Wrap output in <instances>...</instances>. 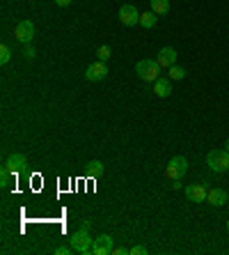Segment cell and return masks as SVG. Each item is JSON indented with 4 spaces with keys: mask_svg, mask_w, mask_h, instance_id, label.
I'll return each instance as SVG.
<instances>
[{
    "mask_svg": "<svg viewBox=\"0 0 229 255\" xmlns=\"http://www.w3.org/2000/svg\"><path fill=\"white\" fill-rule=\"evenodd\" d=\"M69 244H71V249L80 255H90L92 253V246H94V239L90 237V230L87 228H80L78 232H73L69 237Z\"/></svg>",
    "mask_w": 229,
    "mask_h": 255,
    "instance_id": "cell-1",
    "label": "cell"
},
{
    "mask_svg": "<svg viewBox=\"0 0 229 255\" xmlns=\"http://www.w3.org/2000/svg\"><path fill=\"white\" fill-rule=\"evenodd\" d=\"M165 177L170 182H181L183 175L188 173V161H186V156H172L170 161H167V166H165Z\"/></svg>",
    "mask_w": 229,
    "mask_h": 255,
    "instance_id": "cell-2",
    "label": "cell"
},
{
    "mask_svg": "<svg viewBox=\"0 0 229 255\" xmlns=\"http://www.w3.org/2000/svg\"><path fill=\"white\" fill-rule=\"evenodd\" d=\"M206 166L213 173H227L229 170V152L227 149H211L206 154Z\"/></svg>",
    "mask_w": 229,
    "mask_h": 255,
    "instance_id": "cell-3",
    "label": "cell"
},
{
    "mask_svg": "<svg viewBox=\"0 0 229 255\" xmlns=\"http://www.w3.org/2000/svg\"><path fill=\"white\" fill-rule=\"evenodd\" d=\"M135 74L140 76L142 81L154 83L158 78V74H161V65H158L156 60H140L135 65Z\"/></svg>",
    "mask_w": 229,
    "mask_h": 255,
    "instance_id": "cell-4",
    "label": "cell"
},
{
    "mask_svg": "<svg viewBox=\"0 0 229 255\" xmlns=\"http://www.w3.org/2000/svg\"><path fill=\"white\" fill-rule=\"evenodd\" d=\"M14 37H16L21 44H30L33 37H34V23H33V21H28V19L19 21L16 28H14Z\"/></svg>",
    "mask_w": 229,
    "mask_h": 255,
    "instance_id": "cell-5",
    "label": "cell"
},
{
    "mask_svg": "<svg viewBox=\"0 0 229 255\" xmlns=\"http://www.w3.org/2000/svg\"><path fill=\"white\" fill-rule=\"evenodd\" d=\"M119 21H122L126 28L137 26V23H140V12H137V7L135 5H122L119 7Z\"/></svg>",
    "mask_w": 229,
    "mask_h": 255,
    "instance_id": "cell-6",
    "label": "cell"
},
{
    "mask_svg": "<svg viewBox=\"0 0 229 255\" xmlns=\"http://www.w3.org/2000/svg\"><path fill=\"white\" fill-rule=\"evenodd\" d=\"M112 237L110 235H101L94 239V246H92V255H112Z\"/></svg>",
    "mask_w": 229,
    "mask_h": 255,
    "instance_id": "cell-7",
    "label": "cell"
},
{
    "mask_svg": "<svg viewBox=\"0 0 229 255\" xmlns=\"http://www.w3.org/2000/svg\"><path fill=\"white\" fill-rule=\"evenodd\" d=\"M177 51L172 46H163L161 48V53H158V58H156V62L161 65V69H170V67H174L177 65Z\"/></svg>",
    "mask_w": 229,
    "mask_h": 255,
    "instance_id": "cell-8",
    "label": "cell"
},
{
    "mask_svg": "<svg viewBox=\"0 0 229 255\" xmlns=\"http://www.w3.org/2000/svg\"><path fill=\"white\" fill-rule=\"evenodd\" d=\"M105 76H108V67H105V62H94V65H90L85 72V78L92 83H98V81H103Z\"/></svg>",
    "mask_w": 229,
    "mask_h": 255,
    "instance_id": "cell-9",
    "label": "cell"
},
{
    "mask_svg": "<svg viewBox=\"0 0 229 255\" xmlns=\"http://www.w3.org/2000/svg\"><path fill=\"white\" fill-rule=\"evenodd\" d=\"M5 166H7L9 170H12L14 175H19V173H23V170H26L28 159H26V154H21V152H14V154L7 156Z\"/></svg>",
    "mask_w": 229,
    "mask_h": 255,
    "instance_id": "cell-10",
    "label": "cell"
},
{
    "mask_svg": "<svg viewBox=\"0 0 229 255\" xmlns=\"http://www.w3.org/2000/svg\"><path fill=\"white\" fill-rule=\"evenodd\" d=\"M206 191L209 188L204 186V184H188L186 186V198L190 202H206Z\"/></svg>",
    "mask_w": 229,
    "mask_h": 255,
    "instance_id": "cell-11",
    "label": "cell"
},
{
    "mask_svg": "<svg viewBox=\"0 0 229 255\" xmlns=\"http://www.w3.org/2000/svg\"><path fill=\"white\" fill-rule=\"evenodd\" d=\"M227 200H229V193L225 188H209L206 191V202L213 205V207H223V205H227Z\"/></svg>",
    "mask_w": 229,
    "mask_h": 255,
    "instance_id": "cell-12",
    "label": "cell"
},
{
    "mask_svg": "<svg viewBox=\"0 0 229 255\" xmlns=\"http://www.w3.org/2000/svg\"><path fill=\"white\" fill-rule=\"evenodd\" d=\"M154 94H156V97H161V99H167V97L172 94L170 78H156V81H154Z\"/></svg>",
    "mask_w": 229,
    "mask_h": 255,
    "instance_id": "cell-13",
    "label": "cell"
},
{
    "mask_svg": "<svg viewBox=\"0 0 229 255\" xmlns=\"http://www.w3.org/2000/svg\"><path fill=\"white\" fill-rule=\"evenodd\" d=\"M156 23H158V14L156 12H142V14H140V26H142V28L151 30Z\"/></svg>",
    "mask_w": 229,
    "mask_h": 255,
    "instance_id": "cell-14",
    "label": "cell"
},
{
    "mask_svg": "<svg viewBox=\"0 0 229 255\" xmlns=\"http://www.w3.org/2000/svg\"><path fill=\"white\" fill-rule=\"evenodd\" d=\"M149 5H151V12H156L158 16L170 12V0H149Z\"/></svg>",
    "mask_w": 229,
    "mask_h": 255,
    "instance_id": "cell-15",
    "label": "cell"
},
{
    "mask_svg": "<svg viewBox=\"0 0 229 255\" xmlns=\"http://www.w3.org/2000/svg\"><path fill=\"white\" fill-rule=\"evenodd\" d=\"M85 173H87V177H101V173H103V163L98 161V159H94V161L87 163Z\"/></svg>",
    "mask_w": 229,
    "mask_h": 255,
    "instance_id": "cell-16",
    "label": "cell"
},
{
    "mask_svg": "<svg viewBox=\"0 0 229 255\" xmlns=\"http://www.w3.org/2000/svg\"><path fill=\"white\" fill-rule=\"evenodd\" d=\"M110 53H112V51H110V46H108V44H103V46L97 48V58H98L101 62H108V60H110Z\"/></svg>",
    "mask_w": 229,
    "mask_h": 255,
    "instance_id": "cell-17",
    "label": "cell"
},
{
    "mask_svg": "<svg viewBox=\"0 0 229 255\" xmlns=\"http://www.w3.org/2000/svg\"><path fill=\"white\" fill-rule=\"evenodd\" d=\"M170 78H172V81H183V78H186V69L177 67V65L170 67Z\"/></svg>",
    "mask_w": 229,
    "mask_h": 255,
    "instance_id": "cell-18",
    "label": "cell"
},
{
    "mask_svg": "<svg viewBox=\"0 0 229 255\" xmlns=\"http://www.w3.org/2000/svg\"><path fill=\"white\" fill-rule=\"evenodd\" d=\"M12 170L7 168V166H2V170H0V182H2V188L9 186V180H12Z\"/></svg>",
    "mask_w": 229,
    "mask_h": 255,
    "instance_id": "cell-19",
    "label": "cell"
},
{
    "mask_svg": "<svg viewBox=\"0 0 229 255\" xmlns=\"http://www.w3.org/2000/svg\"><path fill=\"white\" fill-rule=\"evenodd\" d=\"M12 60V51H9V46H0V65H7V62Z\"/></svg>",
    "mask_w": 229,
    "mask_h": 255,
    "instance_id": "cell-20",
    "label": "cell"
},
{
    "mask_svg": "<svg viewBox=\"0 0 229 255\" xmlns=\"http://www.w3.org/2000/svg\"><path fill=\"white\" fill-rule=\"evenodd\" d=\"M131 255H147V246H142V244L133 246V249H131Z\"/></svg>",
    "mask_w": 229,
    "mask_h": 255,
    "instance_id": "cell-21",
    "label": "cell"
},
{
    "mask_svg": "<svg viewBox=\"0 0 229 255\" xmlns=\"http://www.w3.org/2000/svg\"><path fill=\"white\" fill-rule=\"evenodd\" d=\"M71 244H69V246H58V249H55V255H69L71 253Z\"/></svg>",
    "mask_w": 229,
    "mask_h": 255,
    "instance_id": "cell-22",
    "label": "cell"
},
{
    "mask_svg": "<svg viewBox=\"0 0 229 255\" xmlns=\"http://www.w3.org/2000/svg\"><path fill=\"white\" fill-rule=\"evenodd\" d=\"M112 255H131V249H126V246H119V249H112Z\"/></svg>",
    "mask_w": 229,
    "mask_h": 255,
    "instance_id": "cell-23",
    "label": "cell"
},
{
    "mask_svg": "<svg viewBox=\"0 0 229 255\" xmlns=\"http://www.w3.org/2000/svg\"><path fill=\"white\" fill-rule=\"evenodd\" d=\"M23 55H26L28 60H33V58H34V48L30 46V44H26V48H23Z\"/></svg>",
    "mask_w": 229,
    "mask_h": 255,
    "instance_id": "cell-24",
    "label": "cell"
},
{
    "mask_svg": "<svg viewBox=\"0 0 229 255\" xmlns=\"http://www.w3.org/2000/svg\"><path fill=\"white\" fill-rule=\"evenodd\" d=\"M71 2H73V0H55V5H58V7H69Z\"/></svg>",
    "mask_w": 229,
    "mask_h": 255,
    "instance_id": "cell-25",
    "label": "cell"
},
{
    "mask_svg": "<svg viewBox=\"0 0 229 255\" xmlns=\"http://www.w3.org/2000/svg\"><path fill=\"white\" fill-rule=\"evenodd\" d=\"M225 149H227V152H229V138H227V143H225Z\"/></svg>",
    "mask_w": 229,
    "mask_h": 255,
    "instance_id": "cell-26",
    "label": "cell"
},
{
    "mask_svg": "<svg viewBox=\"0 0 229 255\" xmlns=\"http://www.w3.org/2000/svg\"><path fill=\"white\" fill-rule=\"evenodd\" d=\"M227 232H229V221H227Z\"/></svg>",
    "mask_w": 229,
    "mask_h": 255,
    "instance_id": "cell-27",
    "label": "cell"
}]
</instances>
